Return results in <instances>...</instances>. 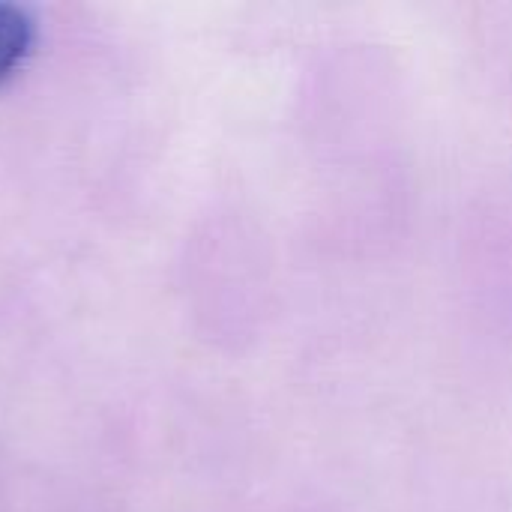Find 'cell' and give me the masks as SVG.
Instances as JSON below:
<instances>
[{"label":"cell","instance_id":"cell-1","mask_svg":"<svg viewBox=\"0 0 512 512\" xmlns=\"http://www.w3.org/2000/svg\"><path fill=\"white\" fill-rule=\"evenodd\" d=\"M33 42V21L24 9L0 3V84L18 69Z\"/></svg>","mask_w":512,"mask_h":512}]
</instances>
